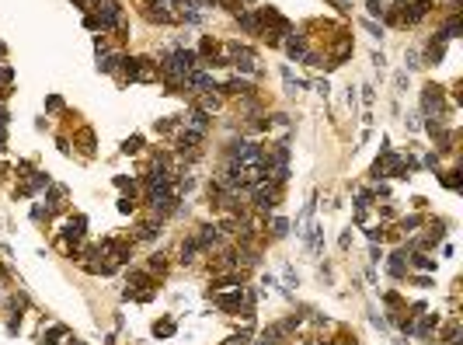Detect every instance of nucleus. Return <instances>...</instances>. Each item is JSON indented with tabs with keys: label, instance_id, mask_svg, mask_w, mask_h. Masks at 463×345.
Instances as JSON below:
<instances>
[{
	"label": "nucleus",
	"instance_id": "3",
	"mask_svg": "<svg viewBox=\"0 0 463 345\" xmlns=\"http://www.w3.org/2000/svg\"><path fill=\"white\" fill-rule=\"evenodd\" d=\"M286 230H289V223H286V220H275V234H279V237H282V234H286Z\"/></svg>",
	"mask_w": 463,
	"mask_h": 345
},
{
	"label": "nucleus",
	"instance_id": "2",
	"mask_svg": "<svg viewBox=\"0 0 463 345\" xmlns=\"http://www.w3.org/2000/svg\"><path fill=\"white\" fill-rule=\"evenodd\" d=\"M188 87H195V91H206V87H213V80H209L206 73H188Z\"/></svg>",
	"mask_w": 463,
	"mask_h": 345
},
{
	"label": "nucleus",
	"instance_id": "1",
	"mask_svg": "<svg viewBox=\"0 0 463 345\" xmlns=\"http://www.w3.org/2000/svg\"><path fill=\"white\" fill-rule=\"evenodd\" d=\"M185 126H188V129H195V133H206V126H209V122H206V115H202V112H192V115L185 119Z\"/></svg>",
	"mask_w": 463,
	"mask_h": 345
}]
</instances>
